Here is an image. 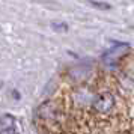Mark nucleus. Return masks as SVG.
<instances>
[{
    "label": "nucleus",
    "instance_id": "f257e3e1",
    "mask_svg": "<svg viewBox=\"0 0 134 134\" xmlns=\"http://www.w3.org/2000/svg\"><path fill=\"white\" fill-rule=\"evenodd\" d=\"M115 105H116V99L111 92H101L92 101V107H93V110L98 115H109V113H111Z\"/></svg>",
    "mask_w": 134,
    "mask_h": 134
}]
</instances>
